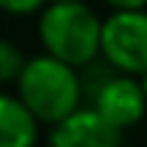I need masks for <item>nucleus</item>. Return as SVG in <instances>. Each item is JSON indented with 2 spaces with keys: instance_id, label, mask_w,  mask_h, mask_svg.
<instances>
[{
  "instance_id": "1",
  "label": "nucleus",
  "mask_w": 147,
  "mask_h": 147,
  "mask_svg": "<svg viewBox=\"0 0 147 147\" xmlns=\"http://www.w3.org/2000/svg\"><path fill=\"white\" fill-rule=\"evenodd\" d=\"M16 90L22 104L33 112L38 123L57 125L82 109V76L74 65H65L49 55L27 60L22 76L16 79Z\"/></svg>"
},
{
  "instance_id": "2",
  "label": "nucleus",
  "mask_w": 147,
  "mask_h": 147,
  "mask_svg": "<svg viewBox=\"0 0 147 147\" xmlns=\"http://www.w3.org/2000/svg\"><path fill=\"white\" fill-rule=\"evenodd\" d=\"M104 22L84 3H49L38 19V36L49 57L84 68L101 55Z\"/></svg>"
},
{
  "instance_id": "3",
  "label": "nucleus",
  "mask_w": 147,
  "mask_h": 147,
  "mask_svg": "<svg viewBox=\"0 0 147 147\" xmlns=\"http://www.w3.org/2000/svg\"><path fill=\"white\" fill-rule=\"evenodd\" d=\"M101 55L125 76H147V11H115L104 19Z\"/></svg>"
},
{
  "instance_id": "4",
  "label": "nucleus",
  "mask_w": 147,
  "mask_h": 147,
  "mask_svg": "<svg viewBox=\"0 0 147 147\" xmlns=\"http://www.w3.org/2000/svg\"><path fill=\"white\" fill-rule=\"evenodd\" d=\"M93 109L115 128H128L139 123L147 112V93L136 76H109L104 87L93 95Z\"/></svg>"
},
{
  "instance_id": "5",
  "label": "nucleus",
  "mask_w": 147,
  "mask_h": 147,
  "mask_svg": "<svg viewBox=\"0 0 147 147\" xmlns=\"http://www.w3.org/2000/svg\"><path fill=\"white\" fill-rule=\"evenodd\" d=\"M123 131L106 123L98 112L79 109L63 123L52 125L49 134V147H120Z\"/></svg>"
},
{
  "instance_id": "6",
  "label": "nucleus",
  "mask_w": 147,
  "mask_h": 147,
  "mask_svg": "<svg viewBox=\"0 0 147 147\" xmlns=\"http://www.w3.org/2000/svg\"><path fill=\"white\" fill-rule=\"evenodd\" d=\"M38 120L19 95L0 93V147H36Z\"/></svg>"
},
{
  "instance_id": "7",
  "label": "nucleus",
  "mask_w": 147,
  "mask_h": 147,
  "mask_svg": "<svg viewBox=\"0 0 147 147\" xmlns=\"http://www.w3.org/2000/svg\"><path fill=\"white\" fill-rule=\"evenodd\" d=\"M27 60L22 55V49L16 44H11L8 38H0V82H14L22 76Z\"/></svg>"
},
{
  "instance_id": "8",
  "label": "nucleus",
  "mask_w": 147,
  "mask_h": 147,
  "mask_svg": "<svg viewBox=\"0 0 147 147\" xmlns=\"http://www.w3.org/2000/svg\"><path fill=\"white\" fill-rule=\"evenodd\" d=\"M49 0H0V11L5 14H33V11L44 8Z\"/></svg>"
},
{
  "instance_id": "9",
  "label": "nucleus",
  "mask_w": 147,
  "mask_h": 147,
  "mask_svg": "<svg viewBox=\"0 0 147 147\" xmlns=\"http://www.w3.org/2000/svg\"><path fill=\"white\" fill-rule=\"evenodd\" d=\"M109 5H115L117 11H144L147 0H106Z\"/></svg>"
},
{
  "instance_id": "10",
  "label": "nucleus",
  "mask_w": 147,
  "mask_h": 147,
  "mask_svg": "<svg viewBox=\"0 0 147 147\" xmlns=\"http://www.w3.org/2000/svg\"><path fill=\"white\" fill-rule=\"evenodd\" d=\"M49 3H82V0H49Z\"/></svg>"
},
{
  "instance_id": "11",
  "label": "nucleus",
  "mask_w": 147,
  "mask_h": 147,
  "mask_svg": "<svg viewBox=\"0 0 147 147\" xmlns=\"http://www.w3.org/2000/svg\"><path fill=\"white\" fill-rule=\"evenodd\" d=\"M139 82H142V87H144V93H147V76H142Z\"/></svg>"
}]
</instances>
